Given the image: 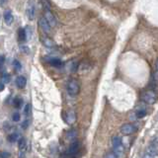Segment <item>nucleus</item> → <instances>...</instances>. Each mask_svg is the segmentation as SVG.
<instances>
[{
  "label": "nucleus",
  "instance_id": "f257e3e1",
  "mask_svg": "<svg viewBox=\"0 0 158 158\" xmlns=\"http://www.w3.org/2000/svg\"><path fill=\"white\" fill-rule=\"evenodd\" d=\"M66 90L71 96H76L80 91V85L76 79H69L66 85Z\"/></svg>",
  "mask_w": 158,
  "mask_h": 158
},
{
  "label": "nucleus",
  "instance_id": "f03ea898",
  "mask_svg": "<svg viewBox=\"0 0 158 158\" xmlns=\"http://www.w3.org/2000/svg\"><path fill=\"white\" fill-rule=\"evenodd\" d=\"M141 99L143 102H145L146 104H149V105H152L156 102V94L151 90L145 91L142 93L141 95Z\"/></svg>",
  "mask_w": 158,
  "mask_h": 158
},
{
  "label": "nucleus",
  "instance_id": "7ed1b4c3",
  "mask_svg": "<svg viewBox=\"0 0 158 158\" xmlns=\"http://www.w3.org/2000/svg\"><path fill=\"white\" fill-rule=\"evenodd\" d=\"M112 143H113V148H114V151H116L118 154V153H122L124 151V144H123V141L120 136L118 135H115L113 136L112 138Z\"/></svg>",
  "mask_w": 158,
  "mask_h": 158
},
{
  "label": "nucleus",
  "instance_id": "20e7f679",
  "mask_svg": "<svg viewBox=\"0 0 158 158\" xmlns=\"http://www.w3.org/2000/svg\"><path fill=\"white\" fill-rule=\"evenodd\" d=\"M135 131H136V127L134 124H130V123L123 125H122V128H121V132L124 135L132 134Z\"/></svg>",
  "mask_w": 158,
  "mask_h": 158
},
{
  "label": "nucleus",
  "instance_id": "39448f33",
  "mask_svg": "<svg viewBox=\"0 0 158 158\" xmlns=\"http://www.w3.org/2000/svg\"><path fill=\"white\" fill-rule=\"evenodd\" d=\"M79 148H80V143H79V141H73L67 150V153H68L67 156H75V154L78 153Z\"/></svg>",
  "mask_w": 158,
  "mask_h": 158
},
{
  "label": "nucleus",
  "instance_id": "423d86ee",
  "mask_svg": "<svg viewBox=\"0 0 158 158\" xmlns=\"http://www.w3.org/2000/svg\"><path fill=\"white\" fill-rule=\"evenodd\" d=\"M39 25H40V27H41V29L45 32V33H49V32H51L52 26H51V24L49 23V21L46 20L45 17H42L41 19L39 20Z\"/></svg>",
  "mask_w": 158,
  "mask_h": 158
},
{
  "label": "nucleus",
  "instance_id": "0eeeda50",
  "mask_svg": "<svg viewBox=\"0 0 158 158\" xmlns=\"http://www.w3.org/2000/svg\"><path fill=\"white\" fill-rule=\"evenodd\" d=\"M64 120H65V123L67 125H73L76 122V114H75L74 111H68L66 113L65 117H64Z\"/></svg>",
  "mask_w": 158,
  "mask_h": 158
},
{
  "label": "nucleus",
  "instance_id": "6e6552de",
  "mask_svg": "<svg viewBox=\"0 0 158 158\" xmlns=\"http://www.w3.org/2000/svg\"><path fill=\"white\" fill-rule=\"evenodd\" d=\"M44 17L49 21V23L51 24L52 27H55V25H56V19H55V15H53V14L51 11H49V9L46 8V10H45V16Z\"/></svg>",
  "mask_w": 158,
  "mask_h": 158
},
{
  "label": "nucleus",
  "instance_id": "1a4fd4ad",
  "mask_svg": "<svg viewBox=\"0 0 158 158\" xmlns=\"http://www.w3.org/2000/svg\"><path fill=\"white\" fill-rule=\"evenodd\" d=\"M27 85V79L23 75H19L17 78H16V86L18 88L20 89H23L26 87Z\"/></svg>",
  "mask_w": 158,
  "mask_h": 158
},
{
  "label": "nucleus",
  "instance_id": "9d476101",
  "mask_svg": "<svg viewBox=\"0 0 158 158\" xmlns=\"http://www.w3.org/2000/svg\"><path fill=\"white\" fill-rule=\"evenodd\" d=\"M3 19H4V22L6 25H8V26H10L12 23H13V21H14V17L12 15V13L11 11H5L4 13V15H3Z\"/></svg>",
  "mask_w": 158,
  "mask_h": 158
},
{
  "label": "nucleus",
  "instance_id": "9b49d317",
  "mask_svg": "<svg viewBox=\"0 0 158 158\" xmlns=\"http://www.w3.org/2000/svg\"><path fill=\"white\" fill-rule=\"evenodd\" d=\"M42 43L43 45H44L45 46H46V48H53L55 46V43H53V41L49 37H42Z\"/></svg>",
  "mask_w": 158,
  "mask_h": 158
},
{
  "label": "nucleus",
  "instance_id": "f8f14e48",
  "mask_svg": "<svg viewBox=\"0 0 158 158\" xmlns=\"http://www.w3.org/2000/svg\"><path fill=\"white\" fill-rule=\"evenodd\" d=\"M27 17L29 20H34L35 18V6L34 4H31L27 8Z\"/></svg>",
  "mask_w": 158,
  "mask_h": 158
},
{
  "label": "nucleus",
  "instance_id": "ddd939ff",
  "mask_svg": "<svg viewBox=\"0 0 158 158\" xmlns=\"http://www.w3.org/2000/svg\"><path fill=\"white\" fill-rule=\"evenodd\" d=\"M18 39H19L20 42H25L27 39V33H26V30L23 28H20L18 30Z\"/></svg>",
  "mask_w": 158,
  "mask_h": 158
},
{
  "label": "nucleus",
  "instance_id": "4468645a",
  "mask_svg": "<svg viewBox=\"0 0 158 158\" xmlns=\"http://www.w3.org/2000/svg\"><path fill=\"white\" fill-rule=\"evenodd\" d=\"M48 62H49V64H51V65L55 66V67H60L62 65V62L59 58H55V57H53V58L48 59Z\"/></svg>",
  "mask_w": 158,
  "mask_h": 158
},
{
  "label": "nucleus",
  "instance_id": "2eb2a0df",
  "mask_svg": "<svg viewBox=\"0 0 158 158\" xmlns=\"http://www.w3.org/2000/svg\"><path fill=\"white\" fill-rule=\"evenodd\" d=\"M19 139H20V135L19 134H17V132H14V134H11L10 135H8V141L12 143L18 141Z\"/></svg>",
  "mask_w": 158,
  "mask_h": 158
},
{
  "label": "nucleus",
  "instance_id": "dca6fc26",
  "mask_svg": "<svg viewBox=\"0 0 158 158\" xmlns=\"http://www.w3.org/2000/svg\"><path fill=\"white\" fill-rule=\"evenodd\" d=\"M26 145H27V142H26V139L24 137H21L19 141H18V148L20 150H25Z\"/></svg>",
  "mask_w": 158,
  "mask_h": 158
},
{
  "label": "nucleus",
  "instance_id": "f3484780",
  "mask_svg": "<svg viewBox=\"0 0 158 158\" xmlns=\"http://www.w3.org/2000/svg\"><path fill=\"white\" fill-rule=\"evenodd\" d=\"M10 79H11V77H10V75L7 73V72H2V76H1V81L4 82L5 84H8L10 82Z\"/></svg>",
  "mask_w": 158,
  "mask_h": 158
},
{
  "label": "nucleus",
  "instance_id": "a211bd4d",
  "mask_svg": "<svg viewBox=\"0 0 158 158\" xmlns=\"http://www.w3.org/2000/svg\"><path fill=\"white\" fill-rule=\"evenodd\" d=\"M14 106H15L17 109H20L23 106V100L21 98H16L14 100Z\"/></svg>",
  "mask_w": 158,
  "mask_h": 158
},
{
  "label": "nucleus",
  "instance_id": "6ab92c4d",
  "mask_svg": "<svg viewBox=\"0 0 158 158\" xmlns=\"http://www.w3.org/2000/svg\"><path fill=\"white\" fill-rule=\"evenodd\" d=\"M146 116V111L145 110H139L137 112H135V117L136 118H142Z\"/></svg>",
  "mask_w": 158,
  "mask_h": 158
},
{
  "label": "nucleus",
  "instance_id": "aec40b11",
  "mask_svg": "<svg viewBox=\"0 0 158 158\" xmlns=\"http://www.w3.org/2000/svg\"><path fill=\"white\" fill-rule=\"evenodd\" d=\"M118 156H120V154H118L116 151H109L105 155L106 158H117Z\"/></svg>",
  "mask_w": 158,
  "mask_h": 158
},
{
  "label": "nucleus",
  "instance_id": "412c9836",
  "mask_svg": "<svg viewBox=\"0 0 158 158\" xmlns=\"http://www.w3.org/2000/svg\"><path fill=\"white\" fill-rule=\"evenodd\" d=\"M13 64H14V67H15L16 70H21V69H22V65H21V63H20L19 60L15 59L13 62Z\"/></svg>",
  "mask_w": 158,
  "mask_h": 158
},
{
  "label": "nucleus",
  "instance_id": "4be33fe9",
  "mask_svg": "<svg viewBox=\"0 0 158 158\" xmlns=\"http://www.w3.org/2000/svg\"><path fill=\"white\" fill-rule=\"evenodd\" d=\"M30 112H31V106H30V104H27L26 106H25L24 108V114H25V116H29L30 115Z\"/></svg>",
  "mask_w": 158,
  "mask_h": 158
},
{
  "label": "nucleus",
  "instance_id": "5701e85b",
  "mask_svg": "<svg viewBox=\"0 0 158 158\" xmlns=\"http://www.w3.org/2000/svg\"><path fill=\"white\" fill-rule=\"evenodd\" d=\"M12 120L14 122H19L21 120V116H20V114L18 113V112H15L13 115H12Z\"/></svg>",
  "mask_w": 158,
  "mask_h": 158
},
{
  "label": "nucleus",
  "instance_id": "b1692460",
  "mask_svg": "<svg viewBox=\"0 0 158 158\" xmlns=\"http://www.w3.org/2000/svg\"><path fill=\"white\" fill-rule=\"evenodd\" d=\"M0 157L1 158H8V157H11V154L7 151H2L0 153Z\"/></svg>",
  "mask_w": 158,
  "mask_h": 158
},
{
  "label": "nucleus",
  "instance_id": "393cba45",
  "mask_svg": "<svg viewBox=\"0 0 158 158\" xmlns=\"http://www.w3.org/2000/svg\"><path fill=\"white\" fill-rule=\"evenodd\" d=\"M152 79H153V81H154V82H156V83H158V70L155 71V72L153 73V75H152Z\"/></svg>",
  "mask_w": 158,
  "mask_h": 158
},
{
  "label": "nucleus",
  "instance_id": "a878e982",
  "mask_svg": "<svg viewBox=\"0 0 158 158\" xmlns=\"http://www.w3.org/2000/svg\"><path fill=\"white\" fill-rule=\"evenodd\" d=\"M75 136H76V131H75L68 132V138H74Z\"/></svg>",
  "mask_w": 158,
  "mask_h": 158
},
{
  "label": "nucleus",
  "instance_id": "bb28decb",
  "mask_svg": "<svg viewBox=\"0 0 158 158\" xmlns=\"http://www.w3.org/2000/svg\"><path fill=\"white\" fill-rule=\"evenodd\" d=\"M28 125H29V121L26 120V121H25L24 123L22 124V128H28Z\"/></svg>",
  "mask_w": 158,
  "mask_h": 158
},
{
  "label": "nucleus",
  "instance_id": "cd10ccee",
  "mask_svg": "<svg viewBox=\"0 0 158 158\" xmlns=\"http://www.w3.org/2000/svg\"><path fill=\"white\" fill-rule=\"evenodd\" d=\"M5 83H4V82H0V87H1V91H3V90H4V87H5V85H4Z\"/></svg>",
  "mask_w": 158,
  "mask_h": 158
},
{
  "label": "nucleus",
  "instance_id": "c85d7f7f",
  "mask_svg": "<svg viewBox=\"0 0 158 158\" xmlns=\"http://www.w3.org/2000/svg\"><path fill=\"white\" fill-rule=\"evenodd\" d=\"M4 60H5L4 55H1V66L3 65V63H4Z\"/></svg>",
  "mask_w": 158,
  "mask_h": 158
},
{
  "label": "nucleus",
  "instance_id": "c756f323",
  "mask_svg": "<svg viewBox=\"0 0 158 158\" xmlns=\"http://www.w3.org/2000/svg\"><path fill=\"white\" fill-rule=\"evenodd\" d=\"M7 1V0H1V5H3V4H4V3Z\"/></svg>",
  "mask_w": 158,
  "mask_h": 158
},
{
  "label": "nucleus",
  "instance_id": "7c9ffc66",
  "mask_svg": "<svg viewBox=\"0 0 158 158\" xmlns=\"http://www.w3.org/2000/svg\"><path fill=\"white\" fill-rule=\"evenodd\" d=\"M156 68H157V70H158V59H157V62H156Z\"/></svg>",
  "mask_w": 158,
  "mask_h": 158
}]
</instances>
